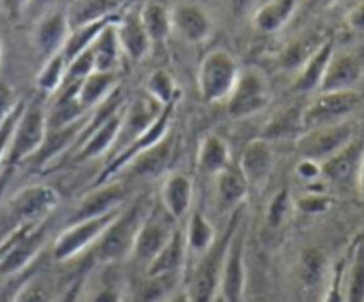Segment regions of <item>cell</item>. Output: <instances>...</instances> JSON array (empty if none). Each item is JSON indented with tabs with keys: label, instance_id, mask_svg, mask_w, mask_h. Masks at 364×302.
I'll return each instance as SVG.
<instances>
[{
	"label": "cell",
	"instance_id": "db71d44e",
	"mask_svg": "<svg viewBox=\"0 0 364 302\" xmlns=\"http://www.w3.org/2000/svg\"><path fill=\"white\" fill-rule=\"evenodd\" d=\"M336 0H301V6L304 7L308 13H316V11H323L331 7Z\"/></svg>",
	"mask_w": 364,
	"mask_h": 302
},
{
	"label": "cell",
	"instance_id": "f907efd6",
	"mask_svg": "<svg viewBox=\"0 0 364 302\" xmlns=\"http://www.w3.org/2000/svg\"><path fill=\"white\" fill-rule=\"evenodd\" d=\"M34 226H38V224H31V226H21L20 230H16V231H14V233H11L9 237H6L2 242H0V265H2L4 258H6V256H7V252L11 251V247H13V245L16 244V242L20 240V238L23 237V234L27 233V231L31 230V227H34Z\"/></svg>",
	"mask_w": 364,
	"mask_h": 302
},
{
	"label": "cell",
	"instance_id": "52a82bcc",
	"mask_svg": "<svg viewBox=\"0 0 364 302\" xmlns=\"http://www.w3.org/2000/svg\"><path fill=\"white\" fill-rule=\"evenodd\" d=\"M178 231V222L166 212L162 205L153 203L151 208L146 213L144 220L141 224L137 238H135L134 249H132L130 261L137 266H146L155 259V256L169 244L171 238Z\"/></svg>",
	"mask_w": 364,
	"mask_h": 302
},
{
	"label": "cell",
	"instance_id": "94428289",
	"mask_svg": "<svg viewBox=\"0 0 364 302\" xmlns=\"http://www.w3.org/2000/svg\"><path fill=\"white\" fill-rule=\"evenodd\" d=\"M2 50H4V41H2V36H0V59H2Z\"/></svg>",
	"mask_w": 364,
	"mask_h": 302
},
{
	"label": "cell",
	"instance_id": "2e32d148",
	"mask_svg": "<svg viewBox=\"0 0 364 302\" xmlns=\"http://www.w3.org/2000/svg\"><path fill=\"white\" fill-rule=\"evenodd\" d=\"M276 166L272 144L265 139L258 137L247 142L238 160V169L247 180L249 187H263L269 181Z\"/></svg>",
	"mask_w": 364,
	"mask_h": 302
},
{
	"label": "cell",
	"instance_id": "e575fe53",
	"mask_svg": "<svg viewBox=\"0 0 364 302\" xmlns=\"http://www.w3.org/2000/svg\"><path fill=\"white\" fill-rule=\"evenodd\" d=\"M128 0H75L73 6L66 11L71 28L80 27L89 21L102 20V18L119 14Z\"/></svg>",
	"mask_w": 364,
	"mask_h": 302
},
{
	"label": "cell",
	"instance_id": "ab89813d",
	"mask_svg": "<svg viewBox=\"0 0 364 302\" xmlns=\"http://www.w3.org/2000/svg\"><path fill=\"white\" fill-rule=\"evenodd\" d=\"M294 212H297L295 210V199L291 198L288 188H281L272 195L270 203L267 205L265 227L270 233H279L283 227H287Z\"/></svg>",
	"mask_w": 364,
	"mask_h": 302
},
{
	"label": "cell",
	"instance_id": "4dcf8cb0",
	"mask_svg": "<svg viewBox=\"0 0 364 302\" xmlns=\"http://www.w3.org/2000/svg\"><path fill=\"white\" fill-rule=\"evenodd\" d=\"M213 178H215V192L220 206L233 210V212L240 208L245 199H247L251 187H249L247 180L242 174V171L238 169V166L231 163L228 169H224L223 173Z\"/></svg>",
	"mask_w": 364,
	"mask_h": 302
},
{
	"label": "cell",
	"instance_id": "3957f363",
	"mask_svg": "<svg viewBox=\"0 0 364 302\" xmlns=\"http://www.w3.org/2000/svg\"><path fill=\"white\" fill-rule=\"evenodd\" d=\"M59 205V192L50 185L34 183L18 190L0 212V242L21 226L48 220Z\"/></svg>",
	"mask_w": 364,
	"mask_h": 302
},
{
	"label": "cell",
	"instance_id": "11a10c76",
	"mask_svg": "<svg viewBox=\"0 0 364 302\" xmlns=\"http://www.w3.org/2000/svg\"><path fill=\"white\" fill-rule=\"evenodd\" d=\"M53 2H57V0H31V4H28V7L25 13L39 14V13H43L45 9H48Z\"/></svg>",
	"mask_w": 364,
	"mask_h": 302
},
{
	"label": "cell",
	"instance_id": "f546056e",
	"mask_svg": "<svg viewBox=\"0 0 364 302\" xmlns=\"http://www.w3.org/2000/svg\"><path fill=\"white\" fill-rule=\"evenodd\" d=\"M117 85L116 73H109V71H95V73L87 75L84 80L78 82L77 98L78 103L85 112H92L100 103L105 102L110 95H112Z\"/></svg>",
	"mask_w": 364,
	"mask_h": 302
},
{
	"label": "cell",
	"instance_id": "7dc6e473",
	"mask_svg": "<svg viewBox=\"0 0 364 302\" xmlns=\"http://www.w3.org/2000/svg\"><path fill=\"white\" fill-rule=\"evenodd\" d=\"M295 171H297V176L302 181H306V183H311V181H316L318 178H322V163L315 162L311 158L299 160Z\"/></svg>",
	"mask_w": 364,
	"mask_h": 302
},
{
	"label": "cell",
	"instance_id": "f6af8a7d",
	"mask_svg": "<svg viewBox=\"0 0 364 302\" xmlns=\"http://www.w3.org/2000/svg\"><path fill=\"white\" fill-rule=\"evenodd\" d=\"M95 55H92V50L87 48L85 52H82L80 55H77L75 59H71L70 63H68L66 82H80L84 80L87 75L95 73Z\"/></svg>",
	"mask_w": 364,
	"mask_h": 302
},
{
	"label": "cell",
	"instance_id": "1f68e13d",
	"mask_svg": "<svg viewBox=\"0 0 364 302\" xmlns=\"http://www.w3.org/2000/svg\"><path fill=\"white\" fill-rule=\"evenodd\" d=\"M304 134V124H302V107H287L274 114L265 126L262 128L259 137L269 141L270 144L277 141H290L297 139L299 135Z\"/></svg>",
	"mask_w": 364,
	"mask_h": 302
},
{
	"label": "cell",
	"instance_id": "d6986e66",
	"mask_svg": "<svg viewBox=\"0 0 364 302\" xmlns=\"http://www.w3.org/2000/svg\"><path fill=\"white\" fill-rule=\"evenodd\" d=\"M71 32L66 11H50L43 14L34 28V46L45 59L63 52Z\"/></svg>",
	"mask_w": 364,
	"mask_h": 302
},
{
	"label": "cell",
	"instance_id": "91938a15",
	"mask_svg": "<svg viewBox=\"0 0 364 302\" xmlns=\"http://www.w3.org/2000/svg\"><path fill=\"white\" fill-rule=\"evenodd\" d=\"M256 302H274V301H270V298H265V297H259L256 298Z\"/></svg>",
	"mask_w": 364,
	"mask_h": 302
},
{
	"label": "cell",
	"instance_id": "b9f144b4",
	"mask_svg": "<svg viewBox=\"0 0 364 302\" xmlns=\"http://www.w3.org/2000/svg\"><path fill=\"white\" fill-rule=\"evenodd\" d=\"M146 95L151 96L162 107H167L180 99V89L169 71L156 70L146 80Z\"/></svg>",
	"mask_w": 364,
	"mask_h": 302
},
{
	"label": "cell",
	"instance_id": "9f6ffc18",
	"mask_svg": "<svg viewBox=\"0 0 364 302\" xmlns=\"http://www.w3.org/2000/svg\"><path fill=\"white\" fill-rule=\"evenodd\" d=\"M166 302H192V301H191V295H188L187 288L181 286L180 290L174 291V293L171 295Z\"/></svg>",
	"mask_w": 364,
	"mask_h": 302
},
{
	"label": "cell",
	"instance_id": "8992f818",
	"mask_svg": "<svg viewBox=\"0 0 364 302\" xmlns=\"http://www.w3.org/2000/svg\"><path fill=\"white\" fill-rule=\"evenodd\" d=\"M123 208V206H121ZM121 208L112 210L109 213H103V215L89 217V219L77 220V222H71L64 227L59 233V237L55 238L52 247V256L55 261L66 263L70 259H75L77 256H80L82 252L89 251L96 245V242L102 238V234L105 233L107 227L114 222V219L117 217V213L121 212Z\"/></svg>",
	"mask_w": 364,
	"mask_h": 302
},
{
	"label": "cell",
	"instance_id": "680465c9",
	"mask_svg": "<svg viewBox=\"0 0 364 302\" xmlns=\"http://www.w3.org/2000/svg\"><path fill=\"white\" fill-rule=\"evenodd\" d=\"M230 2H231V6L238 11V13H244V11L249 7V4H251V0H230Z\"/></svg>",
	"mask_w": 364,
	"mask_h": 302
},
{
	"label": "cell",
	"instance_id": "30bf717a",
	"mask_svg": "<svg viewBox=\"0 0 364 302\" xmlns=\"http://www.w3.org/2000/svg\"><path fill=\"white\" fill-rule=\"evenodd\" d=\"M245 252H247V227L242 220L228 245L223 276H220L219 302H244L245 286H247Z\"/></svg>",
	"mask_w": 364,
	"mask_h": 302
},
{
	"label": "cell",
	"instance_id": "681fc988",
	"mask_svg": "<svg viewBox=\"0 0 364 302\" xmlns=\"http://www.w3.org/2000/svg\"><path fill=\"white\" fill-rule=\"evenodd\" d=\"M28 4H31V0H0L4 14L9 20H18L27 11Z\"/></svg>",
	"mask_w": 364,
	"mask_h": 302
},
{
	"label": "cell",
	"instance_id": "ac0fdd59",
	"mask_svg": "<svg viewBox=\"0 0 364 302\" xmlns=\"http://www.w3.org/2000/svg\"><path fill=\"white\" fill-rule=\"evenodd\" d=\"M124 201H127V188L123 187V183H116V181L110 180L102 185H96L87 195L80 199L73 215H71L70 224L112 212V210L124 206Z\"/></svg>",
	"mask_w": 364,
	"mask_h": 302
},
{
	"label": "cell",
	"instance_id": "ffe728a7",
	"mask_svg": "<svg viewBox=\"0 0 364 302\" xmlns=\"http://www.w3.org/2000/svg\"><path fill=\"white\" fill-rule=\"evenodd\" d=\"M160 205L178 224L187 219L194 203V181L185 173H169L160 187Z\"/></svg>",
	"mask_w": 364,
	"mask_h": 302
},
{
	"label": "cell",
	"instance_id": "4316f807",
	"mask_svg": "<svg viewBox=\"0 0 364 302\" xmlns=\"http://www.w3.org/2000/svg\"><path fill=\"white\" fill-rule=\"evenodd\" d=\"M336 45H334V39L327 38L323 41V45L306 60L304 64L299 70L297 78L294 82V89L297 92H313L320 91V85H322L323 77H326L327 66H329V60L333 57Z\"/></svg>",
	"mask_w": 364,
	"mask_h": 302
},
{
	"label": "cell",
	"instance_id": "277c9868",
	"mask_svg": "<svg viewBox=\"0 0 364 302\" xmlns=\"http://www.w3.org/2000/svg\"><path fill=\"white\" fill-rule=\"evenodd\" d=\"M48 124H46V110L38 102L25 103V109L14 126L9 149L4 160V171H11L25 160L34 158L45 142Z\"/></svg>",
	"mask_w": 364,
	"mask_h": 302
},
{
	"label": "cell",
	"instance_id": "bcb514c9",
	"mask_svg": "<svg viewBox=\"0 0 364 302\" xmlns=\"http://www.w3.org/2000/svg\"><path fill=\"white\" fill-rule=\"evenodd\" d=\"M25 103H27V102H23V99H18V103L14 105V109L11 110V114L7 116V119L4 121L2 126H0V169L4 167V160H6L7 149H9L11 137H13L14 126H16V123H18V119H20L21 112H23Z\"/></svg>",
	"mask_w": 364,
	"mask_h": 302
},
{
	"label": "cell",
	"instance_id": "9c48e42d",
	"mask_svg": "<svg viewBox=\"0 0 364 302\" xmlns=\"http://www.w3.org/2000/svg\"><path fill=\"white\" fill-rule=\"evenodd\" d=\"M269 77L259 68L240 70L238 80L228 102V114L233 119H244L263 112L270 103Z\"/></svg>",
	"mask_w": 364,
	"mask_h": 302
},
{
	"label": "cell",
	"instance_id": "c3c4849f",
	"mask_svg": "<svg viewBox=\"0 0 364 302\" xmlns=\"http://www.w3.org/2000/svg\"><path fill=\"white\" fill-rule=\"evenodd\" d=\"M16 103L18 98L14 96V89L9 84L0 80V126L7 119V116H9Z\"/></svg>",
	"mask_w": 364,
	"mask_h": 302
},
{
	"label": "cell",
	"instance_id": "5b68a950",
	"mask_svg": "<svg viewBox=\"0 0 364 302\" xmlns=\"http://www.w3.org/2000/svg\"><path fill=\"white\" fill-rule=\"evenodd\" d=\"M240 75L235 57L223 48L212 50L198 70V89L206 103H219L230 98Z\"/></svg>",
	"mask_w": 364,
	"mask_h": 302
},
{
	"label": "cell",
	"instance_id": "ee69618b",
	"mask_svg": "<svg viewBox=\"0 0 364 302\" xmlns=\"http://www.w3.org/2000/svg\"><path fill=\"white\" fill-rule=\"evenodd\" d=\"M333 198L326 195L320 190H311L308 194L295 199V210L306 215H320L333 208Z\"/></svg>",
	"mask_w": 364,
	"mask_h": 302
},
{
	"label": "cell",
	"instance_id": "e0dca14e",
	"mask_svg": "<svg viewBox=\"0 0 364 302\" xmlns=\"http://www.w3.org/2000/svg\"><path fill=\"white\" fill-rule=\"evenodd\" d=\"M127 107V105H124ZM124 107L110 116L105 123L91 130L89 134L82 135L77 142V162H87V160L98 158V156L110 155L119 137L121 123H123Z\"/></svg>",
	"mask_w": 364,
	"mask_h": 302
},
{
	"label": "cell",
	"instance_id": "4fadbf2b",
	"mask_svg": "<svg viewBox=\"0 0 364 302\" xmlns=\"http://www.w3.org/2000/svg\"><path fill=\"white\" fill-rule=\"evenodd\" d=\"M162 110L164 107L148 95L142 96V98H137L135 102H132L130 105L124 107L119 137H117V142L116 146H114L112 153L109 155V160L112 158L114 155H117L121 149L127 148L128 144H132L135 139L141 137V135L159 119Z\"/></svg>",
	"mask_w": 364,
	"mask_h": 302
},
{
	"label": "cell",
	"instance_id": "7bdbcfd3",
	"mask_svg": "<svg viewBox=\"0 0 364 302\" xmlns=\"http://www.w3.org/2000/svg\"><path fill=\"white\" fill-rule=\"evenodd\" d=\"M13 302H57V298L52 288L45 281L28 276L25 277V281L18 288Z\"/></svg>",
	"mask_w": 364,
	"mask_h": 302
},
{
	"label": "cell",
	"instance_id": "9a60e30c",
	"mask_svg": "<svg viewBox=\"0 0 364 302\" xmlns=\"http://www.w3.org/2000/svg\"><path fill=\"white\" fill-rule=\"evenodd\" d=\"M46 237H48V222H41L38 226L31 227L16 244L11 247L7 256L4 258L2 265H0V277H13L20 276L25 272L28 265L36 259L39 251L45 245Z\"/></svg>",
	"mask_w": 364,
	"mask_h": 302
},
{
	"label": "cell",
	"instance_id": "44dd1931",
	"mask_svg": "<svg viewBox=\"0 0 364 302\" xmlns=\"http://www.w3.org/2000/svg\"><path fill=\"white\" fill-rule=\"evenodd\" d=\"M117 41H119L121 52L132 60H142L151 50L153 43L146 32L144 25L141 21L139 9L130 7L119 16L116 23Z\"/></svg>",
	"mask_w": 364,
	"mask_h": 302
},
{
	"label": "cell",
	"instance_id": "f5cc1de1",
	"mask_svg": "<svg viewBox=\"0 0 364 302\" xmlns=\"http://www.w3.org/2000/svg\"><path fill=\"white\" fill-rule=\"evenodd\" d=\"M347 23L352 31L364 32V2L358 4V6L348 13Z\"/></svg>",
	"mask_w": 364,
	"mask_h": 302
},
{
	"label": "cell",
	"instance_id": "5bb4252c",
	"mask_svg": "<svg viewBox=\"0 0 364 302\" xmlns=\"http://www.w3.org/2000/svg\"><path fill=\"white\" fill-rule=\"evenodd\" d=\"M364 75V55L358 50H334L318 92L350 91Z\"/></svg>",
	"mask_w": 364,
	"mask_h": 302
},
{
	"label": "cell",
	"instance_id": "f35d334b",
	"mask_svg": "<svg viewBox=\"0 0 364 302\" xmlns=\"http://www.w3.org/2000/svg\"><path fill=\"white\" fill-rule=\"evenodd\" d=\"M66 75L68 60L63 55V52H59L45 60L39 73L36 75V87L45 95H57L66 82Z\"/></svg>",
	"mask_w": 364,
	"mask_h": 302
},
{
	"label": "cell",
	"instance_id": "6f0895ef",
	"mask_svg": "<svg viewBox=\"0 0 364 302\" xmlns=\"http://www.w3.org/2000/svg\"><path fill=\"white\" fill-rule=\"evenodd\" d=\"M358 190H359V195L364 199V156H363V162H361V167H359V173H358Z\"/></svg>",
	"mask_w": 364,
	"mask_h": 302
},
{
	"label": "cell",
	"instance_id": "cb8c5ba5",
	"mask_svg": "<svg viewBox=\"0 0 364 302\" xmlns=\"http://www.w3.org/2000/svg\"><path fill=\"white\" fill-rule=\"evenodd\" d=\"M103 270L92 281H84V293L80 302H124L127 297V283L121 277L116 265H102Z\"/></svg>",
	"mask_w": 364,
	"mask_h": 302
},
{
	"label": "cell",
	"instance_id": "816d5d0a",
	"mask_svg": "<svg viewBox=\"0 0 364 302\" xmlns=\"http://www.w3.org/2000/svg\"><path fill=\"white\" fill-rule=\"evenodd\" d=\"M23 281L25 277H20V276L9 277L7 284H4V286L0 288V302H13L14 295H16L18 288H20V284L23 283Z\"/></svg>",
	"mask_w": 364,
	"mask_h": 302
},
{
	"label": "cell",
	"instance_id": "83f0119b",
	"mask_svg": "<svg viewBox=\"0 0 364 302\" xmlns=\"http://www.w3.org/2000/svg\"><path fill=\"white\" fill-rule=\"evenodd\" d=\"M185 234V245H187L188 261L191 259H199L203 254L210 251L213 244L217 242L215 230H213L212 222L208 217L201 212V210H194L188 213L187 226L183 227ZM188 269V266H187Z\"/></svg>",
	"mask_w": 364,
	"mask_h": 302
},
{
	"label": "cell",
	"instance_id": "8fae6325",
	"mask_svg": "<svg viewBox=\"0 0 364 302\" xmlns=\"http://www.w3.org/2000/svg\"><path fill=\"white\" fill-rule=\"evenodd\" d=\"M176 103L178 102L164 107V110H162V114L159 116V119H156L155 123H153L151 126H149L148 130L141 135V137H137L134 142H132V144H128L127 148L121 149L117 155H114L112 158L107 162L105 169L100 173V176H96L95 185H102V183H105V181H110L112 178H116L117 174H119L121 171H123L124 167L132 162V160H135L139 155H142V153H146L148 149H151L153 146L159 144L160 141H164V139H166L171 131V123H173L174 110H176Z\"/></svg>",
	"mask_w": 364,
	"mask_h": 302
},
{
	"label": "cell",
	"instance_id": "d6a6232c",
	"mask_svg": "<svg viewBox=\"0 0 364 302\" xmlns=\"http://www.w3.org/2000/svg\"><path fill=\"white\" fill-rule=\"evenodd\" d=\"M343 290L347 302H364V234L358 237L345 258Z\"/></svg>",
	"mask_w": 364,
	"mask_h": 302
},
{
	"label": "cell",
	"instance_id": "f1b7e54d",
	"mask_svg": "<svg viewBox=\"0 0 364 302\" xmlns=\"http://www.w3.org/2000/svg\"><path fill=\"white\" fill-rule=\"evenodd\" d=\"M196 163L201 173L217 176L224 169L231 166V151L228 142L217 134H206L199 141L198 153H196Z\"/></svg>",
	"mask_w": 364,
	"mask_h": 302
},
{
	"label": "cell",
	"instance_id": "6da1fadb",
	"mask_svg": "<svg viewBox=\"0 0 364 302\" xmlns=\"http://www.w3.org/2000/svg\"><path fill=\"white\" fill-rule=\"evenodd\" d=\"M242 219H244L242 210H235L230 222H228L226 233L217 237V242L210 247V251L199 259H196L192 269L185 274V279H187L185 288H187L192 302H217V298H219L220 276H223L228 245H230L231 237H233L235 230L242 222Z\"/></svg>",
	"mask_w": 364,
	"mask_h": 302
},
{
	"label": "cell",
	"instance_id": "836d02e7",
	"mask_svg": "<svg viewBox=\"0 0 364 302\" xmlns=\"http://www.w3.org/2000/svg\"><path fill=\"white\" fill-rule=\"evenodd\" d=\"M301 7V0H265L256 11L255 25L265 34L281 31Z\"/></svg>",
	"mask_w": 364,
	"mask_h": 302
},
{
	"label": "cell",
	"instance_id": "8d00e7d4",
	"mask_svg": "<svg viewBox=\"0 0 364 302\" xmlns=\"http://www.w3.org/2000/svg\"><path fill=\"white\" fill-rule=\"evenodd\" d=\"M116 21L107 25L98 36L95 43H92L91 50L95 55L96 71H109V73H116V66L119 63V53L121 46L117 41V32H116Z\"/></svg>",
	"mask_w": 364,
	"mask_h": 302
},
{
	"label": "cell",
	"instance_id": "d4e9b609",
	"mask_svg": "<svg viewBox=\"0 0 364 302\" xmlns=\"http://www.w3.org/2000/svg\"><path fill=\"white\" fill-rule=\"evenodd\" d=\"M188 266L187 245H185L183 227H178L174 237L171 238L169 244L155 256L151 263L146 266L144 276H174L181 274L185 276Z\"/></svg>",
	"mask_w": 364,
	"mask_h": 302
},
{
	"label": "cell",
	"instance_id": "7a4b0ae2",
	"mask_svg": "<svg viewBox=\"0 0 364 302\" xmlns=\"http://www.w3.org/2000/svg\"><path fill=\"white\" fill-rule=\"evenodd\" d=\"M151 205L153 203L146 201V198H139L121 208L114 222L107 227L105 233L92 247L100 265H117L119 261L130 259L135 238Z\"/></svg>",
	"mask_w": 364,
	"mask_h": 302
},
{
	"label": "cell",
	"instance_id": "484cf974",
	"mask_svg": "<svg viewBox=\"0 0 364 302\" xmlns=\"http://www.w3.org/2000/svg\"><path fill=\"white\" fill-rule=\"evenodd\" d=\"M173 155L174 139L173 135L169 134L164 141H160L159 144L153 146L151 149H148V151L139 155L135 160H132L123 171L135 178H155L169 167Z\"/></svg>",
	"mask_w": 364,
	"mask_h": 302
},
{
	"label": "cell",
	"instance_id": "7c38bea8",
	"mask_svg": "<svg viewBox=\"0 0 364 302\" xmlns=\"http://www.w3.org/2000/svg\"><path fill=\"white\" fill-rule=\"evenodd\" d=\"M354 124L350 121L331 124V126L313 128L295 139V149L301 158H311L322 163L336 155L345 146L350 144L354 141Z\"/></svg>",
	"mask_w": 364,
	"mask_h": 302
},
{
	"label": "cell",
	"instance_id": "603a6c76",
	"mask_svg": "<svg viewBox=\"0 0 364 302\" xmlns=\"http://www.w3.org/2000/svg\"><path fill=\"white\" fill-rule=\"evenodd\" d=\"M364 156V146L354 141L345 146L343 149L322 162V178L331 183H348L350 180H358L359 167H361Z\"/></svg>",
	"mask_w": 364,
	"mask_h": 302
},
{
	"label": "cell",
	"instance_id": "d590c367",
	"mask_svg": "<svg viewBox=\"0 0 364 302\" xmlns=\"http://www.w3.org/2000/svg\"><path fill=\"white\" fill-rule=\"evenodd\" d=\"M121 14H114V16L102 18V20L89 21V23L80 25V27L71 28L70 36H68V41L63 48V55L66 57V60L70 63L71 59H75L77 55H80L82 52H85L87 48H91L92 43L98 39V36L102 34L103 28L107 25H110L112 21L119 20Z\"/></svg>",
	"mask_w": 364,
	"mask_h": 302
},
{
	"label": "cell",
	"instance_id": "60d3db41",
	"mask_svg": "<svg viewBox=\"0 0 364 302\" xmlns=\"http://www.w3.org/2000/svg\"><path fill=\"white\" fill-rule=\"evenodd\" d=\"M327 38H322L318 32H309L302 38L295 39L294 43L287 46L284 53L281 55V64L288 70H301L302 64L323 45Z\"/></svg>",
	"mask_w": 364,
	"mask_h": 302
},
{
	"label": "cell",
	"instance_id": "74e56055",
	"mask_svg": "<svg viewBox=\"0 0 364 302\" xmlns=\"http://www.w3.org/2000/svg\"><path fill=\"white\" fill-rule=\"evenodd\" d=\"M141 21L148 32L151 43H164L173 32L171 25V11L159 2H146L139 7Z\"/></svg>",
	"mask_w": 364,
	"mask_h": 302
},
{
	"label": "cell",
	"instance_id": "6125c7cd",
	"mask_svg": "<svg viewBox=\"0 0 364 302\" xmlns=\"http://www.w3.org/2000/svg\"><path fill=\"white\" fill-rule=\"evenodd\" d=\"M217 302H219V298H217Z\"/></svg>",
	"mask_w": 364,
	"mask_h": 302
},
{
	"label": "cell",
	"instance_id": "7402d4cb",
	"mask_svg": "<svg viewBox=\"0 0 364 302\" xmlns=\"http://www.w3.org/2000/svg\"><path fill=\"white\" fill-rule=\"evenodd\" d=\"M171 25L173 31L183 41L198 45L206 41L212 32V21L208 14L198 4H178L171 9Z\"/></svg>",
	"mask_w": 364,
	"mask_h": 302
},
{
	"label": "cell",
	"instance_id": "ba28073f",
	"mask_svg": "<svg viewBox=\"0 0 364 302\" xmlns=\"http://www.w3.org/2000/svg\"><path fill=\"white\" fill-rule=\"evenodd\" d=\"M361 95L355 89L318 92L308 105L302 107L304 131L345 123L361 105Z\"/></svg>",
	"mask_w": 364,
	"mask_h": 302
}]
</instances>
